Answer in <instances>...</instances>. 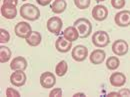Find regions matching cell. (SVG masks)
Listing matches in <instances>:
<instances>
[{
	"mask_svg": "<svg viewBox=\"0 0 130 97\" xmlns=\"http://www.w3.org/2000/svg\"><path fill=\"white\" fill-rule=\"evenodd\" d=\"M20 16L25 20L28 21H35L37 19H39L40 17V10L38 7H36L35 5H33L31 3H26L23 4L20 7Z\"/></svg>",
	"mask_w": 130,
	"mask_h": 97,
	"instance_id": "1",
	"label": "cell"
},
{
	"mask_svg": "<svg viewBox=\"0 0 130 97\" xmlns=\"http://www.w3.org/2000/svg\"><path fill=\"white\" fill-rule=\"evenodd\" d=\"M79 33V36L81 38H86L90 35L92 31V24L87 18H79L74 22L73 25Z\"/></svg>",
	"mask_w": 130,
	"mask_h": 97,
	"instance_id": "2",
	"label": "cell"
},
{
	"mask_svg": "<svg viewBox=\"0 0 130 97\" xmlns=\"http://www.w3.org/2000/svg\"><path fill=\"white\" fill-rule=\"evenodd\" d=\"M92 43L99 48H104L110 43V37L109 34L106 31L100 30L95 32L92 35Z\"/></svg>",
	"mask_w": 130,
	"mask_h": 97,
	"instance_id": "3",
	"label": "cell"
},
{
	"mask_svg": "<svg viewBox=\"0 0 130 97\" xmlns=\"http://www.w3.org/2000/svg\"><path fill=\"white\" fill-rule=\"evenodd\" d=\"M14 32L16 34V36H18L19 38H24L26 39L29 34L32 32V28L31 25L25 21H21L18 22L15 27H14Z\"/></svg>",
	"mask_w": 130,
	"mask_h": 97,
	"instance_id": "4",
	"label": "cell"
},
{
	"mask_svg": "<svg viewBox=\"0 0 130 97\" xmlns=\"http://www.w3.org/2000/svg\"><path fill=\"white\" fill-rule=\"evenodd\" d=\"M62 26H63V22H62L61 18H59L58 16L51 17L47 21V29H48V31L55 34V35H58L59 33L61 32Z\"/></svg>",
	"mask_w": 130,
	"mask_h": 97,
	"instance_id": "5",
	"label": "cell"
},
{
	"mask_svg": "<svg viewBox=\"0 0 130 97\" xmlns=\"http://www.w3.org/2000/svg\"><path fill=\"white\" fill-rule=\"evenodd\" d=\"M115 24L119 27H127L130 25V11L129 10H122L114 17Z\"/></svg>",
	"mask_w": 130,
	"mask_h": 97,
	"instance_id": "6",
	"label": "cell"
},
{
	"mask_svg": "<svg viewBox=\"0 0 130 97\" xmlns=\"http://www.w3.org/2000/svg\"><path fill=\"white\" fill-rule=\"evenodd\" d=\"M71 56H72V58L75 61L82 62L88 56V49H87V47H85L84 45H76L74 48H72Z\"/></svg>",
	"mask_w": 130,
	"mask_h": 97,
	"instance_id": "7",
	"label": "cell"
},
{
	"mask_svg": "<svg viewBox=\"0 0 130 97\" xmlns=\"http://www.w3.org/2000/svg\"><path fill=\"white\" fill-rule=\"evenodd\" d=\"M112 51L116 56H124L128 52V43L122 39L115 40L112 44Z\"/></svg>",
	"mask_w": 130,
	"mask_h": 97,
	"instance_id": "8",
	"label": "cell"
},
{
	"mask_svg": "<svg viewBox=\"0 0 130 97\" xmlns=\"http://www.w3.org/2000/svg\"><path fill=\"white\" fill-rule=\"evenodd\" d=\"M40 84L43 88H52L56 84V77L52 72H43L40 76Z\"/></svg>",
	"mask_w": 130,
	"mask_h": 97,
	"instance_id": "9",
	"label": "cell"
},
{
	"mask_svg": "<svg viewBox=\"0 0 130 97\" xmlns=\"http://www.w3.org/2000/svg\"><path fill=\"white\" fill-rule=\"evenodd\" d=\"M10 82L13 86L21 87L26 82V74L23 70H16L10 75Z\"/></svg>",
	"mask_w": 130,
	"mask_h": 97,
	"instance_id": "10",
	"label": "cell"
},
{
	"mask_svg": "<svg viewBox=\"0 0 130 97\" xmlns=\"http://www.w3.org/2000/svg\"><path fill=\"white\" fill-rule=\"evenodd\" d=\"M108 16V9L104 5H96L92 9V17L96 21H104Z\"/></svg>",
	"mask_w": 130,
	"mask_h": 97,
	"instance_id": "11",
	"label": "cell"
},
{
	"mask_svg": "<svg viewBox=\"0 0 130 97\" xmlns=\"http://www.w3.org/2000/svg\"><path fill=\"white\" fill-rule=\"evenodd\" d=\"M55 48L61 53H66L72 49V42L64 37H58L55 42Z\"/></svg>",
	"mask_w": 130,
	"mask_h": 97,
	"instance_id": "12",
	"label": "cell"
},
{
	"mask_svg": "<svg viewBox=\"0 0 130 97\" xmlns=\"http://www.w3.org/2000/svg\"><path fill=\"white\" fill-rule=\"evenodd\" d=\"M109 80L113 87H122L126 83V76L122 72H114L110 75Z\"/></svg>",
	"mask_w": 130,
	"mask_h": 97,
	"instance_id": "13",
	"label": "cell"
},
{
	"mask_svg": "<svg viewBox=\"0 0 130 97\" xmlns=\"http://www.w3.org/2000/svg\"><path fill=\"white\" fill-rule=\"evenodd\" d=\"M1 14L5 19H14L17 16L16 6L2 4V6H1Z\"/></svg>",
	"mask_w": 130,
	"mask_h": 97,
	"instance_id": "14",
	"label": "cell"
},
{
	"mask_svg": "<svg viewBox=\"0 0 130 97\" xmlns=\"http://www.w3.org/2000/svg\"><path fill=\"white\" fill-rule=\"evenodd\" d=\"M105 57H106V53L104 50L102 49H95L94 51L91 52L89 58H90V62L92 64H101L104 60H105Z\"/></svg>",
	"mask_w": 130,
	"mask_h": 97,
	"instance_id": "15",
	"label": "cell"
},
{
	"mask_svg": "<svg viewBox=\"0 0 130 97\" xmlns=\"http://www.w3.org/2000/svg\"><path fill=\"white\" fill-rule=\"evenodd\" d=\"M10 68L14 71L16 70H25L27 68V61L24 57L22 56H17L15 58L12 59V61L10 62Z\"/></svg>",
	"mask_w": 130,
	"mask_h": 97,
	"instance_id": "16",
	"label": "cell"
},
{
	"mask_svg": "<svg viewBox=\"0 0 130 97\" xmlns=\"http://www.w3.org/2000/svg\"><path fill=\"white\" fill-rule=\"evenodd\" d=\"M50 8L51 10L56 13V14H61L63 13L66 8H67V3H66V0H54L51 5H50Z\"/></svg>",
	"mask_w": 130,
	"mask_h": 97,
	"instance_id": "17",
	"label": "cell"
},
{
	"mask_svg": "<svg viewBox=\"0 0 130 97\" xmlns=\"http://www.w3.org/2000/svg\"><path fill=\"white\" fill-rule=\"evenodd\" d=\"M63 37L66 38L67 40L73 42V41L77 40L80 36H79V33L77 31V29L74 26H69L63 31Z\"/></svg>",
	"mask_w": 130,
	"mask_h": 97,
	"instance_id": "18",
	"label": "cell"
},
{
	"mask_svg": "<svg viewBox=\"0 0 130 97\" xmlns=\"http://www.w3.org/2000/svg\"><path fill=\"white\" fill-rule=\"evenodd\" d=\"M41 40H42V36L40 32H37V31H32L26 38V42L30 46H38L41 43Z\"/></svg>",
	"mask_w": 130,
	"mask_h": 97,
	"instance_id": "19",
	"label": "cell"
},
{
	"mask_svg": "<svg viewBox=\"0 0 130 97\" xmlns=\"http://www.w3.org/2000/svg\"><path fill=\"white\" fill-rule=\"evenodd\" d=\"M67 70H68V65H67V62L65 60H61L60 62H58V64L55 67V73L58 77L64 76Z\"/></svg>",
	"mask_w": 130,
	"mask_h": 97,
	"instance_id": "20",
	"label": "cell"
},
{
	"mask_svg": "<svg viewBox=\"0 0 130 97\" xmlns=\"http://www.w3.org/2000/svg\"><path fill=\"white\" fill-rule=\"evenodd\" d=\"M11 50L6 47V46H1L0 47V62L1 63H6L9 61L10 57H11Z\"/></svg>",
	"mask_w": 130,
	"mask_h": 97,
	"instance_id": "21",
	"label": "cell"
},
{
	"mask_svg": "<svg viewBox=\"0 0 130 97\" xmlns=\"http://www.w3.org/2000/svg\"><path fill=\"white\" fill-rule=\"evenodd\" d=\"M120 65V60L116 56H110L106 60V67L109 70H116Z\"/></svg>",
	"mask_w": 130,
	"mask_h": 97,
	"instance_id": "22",
	"label": "cell"
},
{
	"mask_svg": "<svg viewBox=\"0 0 130 97\" xmlns=\"http://www.w3.org/2000/svg\"><path fill=\"white\" fill-rule=\"evenodd\" d=\"M74 4L77 8L84 10V9H87L90 6L91 1L90 0H74Z\"/></svg>",
	"mask_w": 130,
	"mask_h": 97,
	"instance_id": "23",
	"label": "cell"
},
{
	"mask_svg": "<svg viewBox=\"0 0 130 97\" xmlns=\"http://www.w3.org/2000/svg\"><path fill=\"white\" fill-rule=\"evenodd\" d=\"M10 40V34L6 29H0V43H7Z\"/></svg>",
	"mask_w": 130,
	"mask_h": 97,
	"instance_id": "24",
	"label": "cell"
},
{
	"mask_svg": "<svg viewBox=\"0 0 130 97\" xmlns=\"http://www.w3.org/2000/svg\"><path fill=\"white\" fill-rule=\"evenodd\" d=\"M111 5L115 9H121L125 6V0H111Z\"/></svg>",
	"mask_w": 130,
	"mask_h": 97,
	"instance_id": "25",
	"label": "cell"
},
{
	"mask_svg": "<svg viewBox=\"0 0 130 97\" xmlns=\"http://www.w3.org/2000/svg\"><path fill=\"white\" fill-rule=\"evenodd\" d=\"M6 96L8 97H19L20 96V93L17 91L16 89L14 88H7L6 89Z\"/></svg>",
	"mask_w": 130,
	"mask_h": 97,
	"instance_id": "26",
	"label": "cell"
},
{
	"mask_svg": "<svg viewBox=\"0 0 130 97\" xmlns=\"http://www.w3.org/2000/svg\"><path fill=\"white\" fill-rule=\"evenodd\" d=\"M50 97H61L62 96V89L61 88H53L50 93H49Z\"/></svg>",
	"mask_w": 130,
	"mask_h": 97,
	"instance_id": "27",
	"label": "cell"
},
{
	"mask_svg": "<svg viewBox=\"0 0 130 97\" xmlns=\"http://www.w3.org/2000/svg\"><path fill=\"white\" fill-rule=\"evenodd\" d=\"M118 92L120 96H130V89L128 88H122Z\"/></svg>",
	"mask_w": 130,
	"mask_h": 97,
	"instance_id": "28",
	"label": "cell"
},
{
	"mask_svg": "<svg viewBox=\"0 0 130 97\" xmlns=\"http://www.w3.org/2000/svg\"><path fill=\"white\" fill-rule=\"evenodd\" d=\"M3 4L17 6V4H18V0H3Z\"/></svg>",
	"mask_w": 130,
	"mask_h": 97,
	"instance_id": "29",
	"label": "cell"
},
{
	"mask_svg": "<svg viewBox=\"0 0 130 97\" xmlns=\"http://www.w3.org/2000/svg\"><path fill=\"white\" fill-rule=\"evenodd\" d=\"M36 2L41 6H47L50 4L51 0H36Z\"/></svg>",
	"mask_w": 130,
	"mask_h": 97,
	"instance_id": "30",
	"label": "cell"
},
{
	"mask_svg": "<svg viewBox=\"0 0 130 97\" xmlns=\"http://www.w3.org/2000/svg\"><path fill=\"white\" fill-rule=\"evenodd\" d=\"M112 96H115V97H119V92H110V93H108V95L107 97H112Z\"/></svg>",
	"mask_w": 130,
	"mask_h": 97,
	"instance_id": "31",
	"label": "cell"
},
{
	"mask_svg": "<svg viewBox=\"0 0 130 97\" xmlns=\"http://www.w3.org/2000/svg\"><path fill=\"white\" fill-rule=\"evenodd\" d=\"M74 97H79V96H85V94L84 93H81V92H79V93H75L74 95H73Z\"/></svg>",
	"mask_w": 130,
	"mask_h": 97,
	"instance_id": "32",
	"label": "cell"
},
{
	"mask_svg": "<svg viewBox=\"0 0 130 97\" xmlns=\"http://www.w3.org/2000/svg\"><path fill=\"white\" fill-rule=\"evenodd\" d=\"M95 1H97V2H102V1H105V0H95Z\"/></svg>",
	"mask_w": 130,
	"mask_h": 97,
	"instance_id": "33",
	"label": "cell"
},
{
	"mask_svg": "<svg viewBox=\"0 0 130 97\" xmlns=\"http://www.w3.org/2000/svg\"><path fill=\"white\" fill-rule=\"evenodd\" d=\"M22 1H26V0H22Z\"/></svg>",
	"mask_w": 130,
	"mask_h": 97,
	"instance_id": "34",
	"label": "cell"
}]
</instances>
